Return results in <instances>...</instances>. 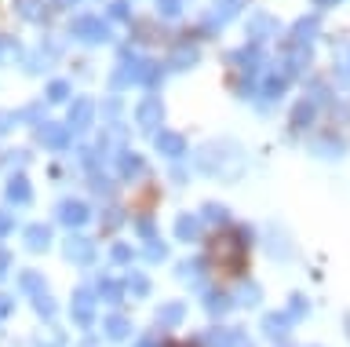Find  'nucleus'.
<instances>
[{
  "mask_svg": "<svg viewBox=\"0 0 350 347\" xmlns=\"http://www.w3.org/2000/svg\"><path fill=\"white\" fill-rule=\"evenodd\" d=\"M161 201H164L161 183H157V179H139L135 187H131L124 198H120V209H124L131 220H150V216L161 209Z\"/></svg>",
  "mask_w": 350,
  "mask_h": 347,
  "instance_id": "nucleus-2",
  "label": "nucleus"
},
{
  "mask_svg": "<svg viewBox=\"0 0 350 347\" xmlns=\"http://www.w3.org/2000/svg\"><path fill=\"white\" fill-rule=\"evenodd\" d=\"M0 4H4V0H0Z\"/></svg>",
  "mask_w": 350,
  "mask_h": 347,
  "instance_id": "nucleus-4",
  "label": "nucleus"
},
{
  "mask_svg": "<svg viewBox=\"0 0 350 347\" xmlns=\"http://www.w3.org/2000/svg\"><path fill=\"white\" fill-rule=\"evenodd\" d=\"M201 267L219 289H234L252 278L256 267V242L241 223H215L201 237Z\"/></svg>",
  "mask_w": 350,
  "mask_h": 347,
  "instance_id": "nucleus-1",
  "label": "nucleus"
},
{
  "mask_svg": "<svg viewBox=\"0 0 350 347\" xmlns=\"http://www.w3.org/2000/svg\"><path fill=\"white\" fill-rule=\"evenodd\" d=\"M161 347H204V344L193 340V336H168V340H161Z\"/></svg>",
  "mask_w": 350,
  "mask_h": 347,
  "instance_id": "nucleus-3",
  "label": "nucleus"
}]
</instances>
